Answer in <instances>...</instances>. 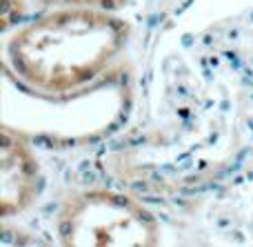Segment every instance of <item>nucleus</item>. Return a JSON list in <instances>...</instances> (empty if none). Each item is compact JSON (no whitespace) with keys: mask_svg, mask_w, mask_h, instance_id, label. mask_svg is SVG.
<instances>
[{"mask_svg":"<svg viewBox=\"0 0 253 247\" xmlns=\"http://www.w3.org/2000/svg\"><path fill=\"white\" fill-rule=\"evenodd\" d=\"M58 234L67 245H156L160 227L140 203L116 192H83L65 203Z\"/></svg>","mask_w":253,"mask_h":247,"instance_id":"f03ea898","label":"nucleus"},{"mask_svg":"<svg viewBox=\"0 0 253 247\" xmlns=\"http://www.w3.org/2000/svg\"><path fill=\"white\" fill-rule=\"evenodd\" d=\"M38 192V165L31 151L11 136L9 129L2 134V216L18 214L34 200Z\"/></svg>","mask_w":253,"mask_h":247,"instance_id":"7ed1b4c3","label":"nucleus"},{"mask_svg":"<svg viewBox=\"0 0 253 247\" xmlns=\"http://www.w3.org/2000/svg\"><path fill=\"white\" fill-rule=\"evenodd\" d=\"M126 27L100 7H65L13 31L7 62L42 94H69L89 85L123 51Z\"/></svg>","mask_w":253,"mask_h":247,"instance_id":"f257e3e1","label":"nucleus"},{"mask_svg":"<svg viewBox=\"0 0 253 247\" xmlns=\"http://www.w3.org/2000/svg\"><path fill=\"white\" fill-rule=\"evenodd\" d=\"M42 4H60V7H100V9H114L129 0H38Z\"/></svg>","mask_w":253,"mask_h":247,"instance_id":"20e7f679","label":"nucleus"}]
</instances>
